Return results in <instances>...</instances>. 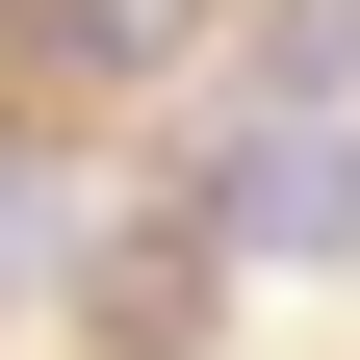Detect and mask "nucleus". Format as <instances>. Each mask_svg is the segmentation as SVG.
Instances as JSON below:
<instances>
[{"label":"nucleus","mask_w":360,"mask_h":360,"mask_svg":"<svg viewBox=\"0 0 360 360\" xmlns=\"http://www.w3.org/2000/svg\"><path fill=\"white\" fill-rule=\"evenodd\" d=\"M206 232L232 257H360V129H257V155L206 180Z\"/></svg>","instance_id":"f257e3e1"},{"label":"nucleus","mask_w":360,"mask_h":360,"mask_svg":"<svg viewBox=\"0 0 360 360\" xmlns=\"http://www.w3.org/2000/svg\"><path fill=\"white\" fill-rule=\"evenodd\" d=\"M206 257H232L206 206H155V232H103V283H77V309H103V360H180V335H206Z\"/></svg>","instance_id":"f03ea898"},{"label":"nucleus","mask_w":360,"mask_h":360,"mask_svg":"<svg viewBox=\"0 0 360 360\" xmlns=\"http://www.w3.org/2000/svg\"><path fill=\"white\" fill-rule=\"evenodd\" d=\"M232 77H257L283 129H309V103H360V0H257V52H232Z\"/></svg>","instance_id":"7ed1b4c3"},{"label":"nucleus","mask_w":360,"mask_h":360,"mask_svg":"<svg viewBox=\"0 0 360 360\" xmlns=\"http://www.w3.org/2000/svg\"><path fill=\"white\" fill-rule=\"evenodd\" d=\"M0 283H77V180L52 155H0Z\"/></svg>","instance_id":"20e7f679"}]
</instances>
